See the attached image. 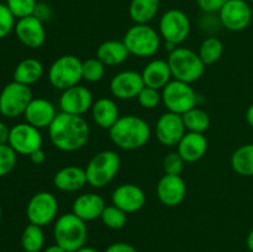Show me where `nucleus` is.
I'll list each match as a JSON object with an SVG mask.
<instances>
[{
	"label": "nucleus",
	"mask_w": 253,
	"mask_h": 252,
	"mask_svg": "<svg viewBox=\"0 0 253 252\" xmlns=\"http://www.w3.org/2000/svg\"><path fill=\"white\" fill-rule=\"evenodd\" d=\"M10 128L5 125L2 121H0V145H5L9 141Z\"/></svg>",
	"instance_id": "nucleus-45"
},
{
	"label": "nucleus",
	"mask_w": 253,
	"mask_h": 252,
	"mask_svg": "<svg viewBox=\"0 0 253 252\" xmlns=\"http://www.w3.org/2000/svg\"><path fill=\"white\" fill-rule=\"evenodd\" d=\"M105 64L98 58H89L83 61V79L89 83L100 82L105 76Z\"/></svg>",
	"instance_id": "nucleus-34"
},
{
	"label": "nucleus",
	"mask_w": 253,
	"mask_h": 252,
	"mask_svg": "<svg viewBox=\"0 0 253 252\" xmlns=\"http://www.w3.org/2000/svg\"><path fill=\"white\" fill-rule=\"evenodd\" d=\"M30 160H31V162L34 163V165H42V163L46 161V153H44V151L42 150V148H40V150L35 151L34 153H31V155L29 156Z\"/></svg>",
	"instance_id": "nucleus-44"
},
{
	"label": "nucleus",
	"mask_w": 253,
	"mask_h": 252,
	"mask_svg": "<svg viewBox=\"0 0 253 252\" xmlns=\"http://www.w3.org/2000/svg\"><path fill=\"white\" fill-rule=\"evenodd\" d=\"M227 1L229 0H197V4L204 14H219Z\"/></svg>",
	"instance_id": "nucleus-40"
},
{
	"label": "nucleus",
	"mask_w": 253,
	"mask_h": 252,
	"mask_svg": "<svg viewBox=\"0 0 253 252\" xmlns=\"http://www.w3.org/2000/svg\"><path fill=\"white\" fill-rule=\"evenodd\" d=\"M56 106L43 98L32 99L25 110L24 116L26 123L37 128H48L57 116Z\"/></svg>",
	"instance_id": "nucleus-20"
},
{
	"label": "nucleus",
	"mask_w": 253,
	"mask_h": 252,
	"mask_svg": "<svg viewBox=\"0 0 253 252\" xmlns=\"http://www.w3.org/2000/svg\"><path fill=\"white\" fill-rule=\"evenodd\" d=\"M76 252H99V251H98V250L93 249V247L83 246V247H82V249H79L78 251H76Z\"/></svg>",
	"instance_id": "nucleus-49"
},
{
	"label": "nucleus",
	"mask_w": 253,
	"mask_h": 252,
	"mask_svg": "<svg viewBox=\"0 0 253 252\" xmlns=\"http://www.w3.org/2000/svg\"><path fill=\"white\" fill-rule=\"evenodd\" d=\"M190 30L192 24L189 17L179 9L168 10L160 20V35L165 42L179 46L188 39Z\"/></svg>",
	"instance_id": "nucleus-10"
},
{
	"label": "nucleus",
	"mask_w": 253,
	"mask_h": 252,
	"mask_svg": "<svg viewBox=\"0 0 253 252\" xmlns=\"http://www.w3.org/2000/svg\"><path fill=\"white\" fill-rule=\"evenodd\" d=\"M104 252H138L132 245L127 244V242H115L111 244L110 246L106 247Z\"/></svg>",
	"instance_id": "nucleus-43"
},
{
	"label": "nucleus",
	"mask_w": 253,
	"mask_h": 252,
	"mask_svg": "<svg viewBox=\"0 0 253 252\" xmlns=\"http://www.w3.org/2000/svg\"><path fill=\"white\" fill-rule=\"evenodd\" d=\"M34 15L37 17V19L41 20L42 22H44L47 21V20L51 19L52 10L51 7H49L47 4H44V2H37V6L36 9H35Z\"/></svg>",
	"instance_id": "nucleus-42"
},
{
	"label": "nucleus",
	"mask_w": 253,
	"mask_h": 252,
	"mask_svg": "<svg viewBox=\"0 0 253 252\" xmlns=\"http://www.w3.org/2000/svg\"><path fill=\"white\" fill-rule=\"evenodd\" d=\"M14 30L17 40L29 48H40L46 41L43 22L35 15L17 20Z\"/></svg>",
	"instance_id": "nucleus-17"
},
{
	"label": "nucleus",
	"mask_w": 253,
	"mask_h": 252,
	"mask_svg": "<svg viewBox=\"0 0 253 252\" xmlns=\"http://www.w3.org/2000/svg\"><path fill=\"white\" fill-rule=\"evenodd\" d=\"M44 235L41 226L30 224L21 235V246L25 252H40L43 249Z\"/></svg>",
	"instance_id": "nucleus-31"
},
{
	"label": "nucleus",
	"mask_w": 253,
	"mask_h": 252,
	"mask_svg": "<svg viewBox=\"0 0 253 252\" xmlns=\"http://www.w3.org/2000/svg\"><path fill=\"white\" fill-rule=\"evenodd\" d=\"M100 219L103 224L109 229L120 230L127 222V212L115 205H106Z\"/></svg>",
	"instance_id": "nucleus-33"
},
{
	"label": "nucleus",
	"mask_w": 253,
	"mask_h": 252,
	"mask_svg": "<svg viewBox=\"0 0 253 252\" xmlns=\"http://www.w3.org/2000/svg\"><path fill=\"white\" fill-rule=\"evenodd\" d=\"M170 72L175 81L194 83L199 81L205 72V64L199 53L187 47H179L170 52L167 58Z\"/></svg>",
	"instance_id": "nucleus-4"
},
{
	"label": "nucleus",
	"mask_w": 253,
	"mask_h": 252,
	"mask_svg": "<svg viewBox=\"0 0 253 252\" xmlns=\"http://www.w3.org/2000/svg\"><path fill=\"white\" fill-rule=\"evenodd\" d=\"M130 56L127 47L124 41L118 40H109L99 44L96 49V58L103 62L105 66L114 67L123 64Z\"/></svg>",
	"instance_id": "nucleus-26"
},
{
	"label": "nucleus",
	"mask_w": 253,
	"mask_h": 252,
	"mask_svg": "<svg viewBox=\"0 0 253 252\" xmlns=\"http://www.w3.org/2000/svg\"><path fill=\"white\" fill-rule=\"evenodd\" d=\"M137 100L143 109L152 110V109L157 108L162 101V93H160V90H157V89L143 86V89L137 95Z\"/></svg>",
	"instance_id": "nucleus-37"
},
{
	"label": "nucleus",
	"mask_w": 253,
	"mask_h": 252,
	"mask_svg": "<svg viewBox=\"0 0 253 252\" xmlns=\"http://www.w3.org/2000/svg\"><path fill=\"white\" fill-rule=\"evenodd\" d=\"M221 26L230 31H242L252 21V9L246 0H229L219 11Z\"/></svg>",
	"instance_id": "nucleus-13"
},
{
	"label": "nucleus",
	"mask_w": 253,
	"mask_h": 252,
	"mask_svg": "<svg viewBox=\"0 0 253 252\" xmlns=\"http://www.w3.org/2000/svg\"><path fill=\"white\" fill-rule=\"evenodd\" d=\"M246 245H247V249H249L251 252H253V229L250 231V234L247 235Z\"/></svg>",
	"instance_id": "nucleus-48"
},
{
	"label": "nucleus",
	"mask_w": 253,
	"mask_h": 252,
	"mask_svg": "<svg viewBox=\"0 0 253 252\" xmlns=\"http://www.w3.org/2000/svg\"><path fill=\"white\" fill-rule=\"evenodd\" d=\"M185 161L178 152H170L163 160V170L165 174L169 175H180L183 168H184Z\"/></svg>",
	"instance_id": "nucleus-38"
},
{
	"label": "nucleus",
	"mask_w": 253,
	"mask_h": 252,
	"mask_svg": "<svg viewBox=\"0 0 253 252\" xmlns=\"http://www.w3.org/2000/svg\"><path fill=\"white\" fill-rule=\"evenodd\" d=\"M120 166V156L115 151L106 150L96 153L84 168L88 184L98 189L104 188L116 177Z\"/></svg>",
	"instance_id": "nucleus-5"
},
{
	"label": "nucleus",
	"mask_w": 253,
	"mask_h": 252,
	"mask_svg": "<svg viewBox=\"0 0 253 252\" xmlns=\"http://www.w3.org/2000/svg\"><path fill=\"white\" fill-rule=\"evenodd\" d=\"M88 184L85 169L78 166H67L57 170L53 175V185L61 192L73 193L83 189Z\"/></svg>",
	"instance_id": "nucleus-21"
},
{
	"label": "nucleus",
	"mask_w": 253,
	"mask_h": 252,
	"mask_svg": "<svg viewBox=\"0 0 253 252\" xmlns=\"http://www.w3.org/2000/svg\"><path fill=\"white\" fill-rule=\"evenodd\" d=\"M7 143L17 155L30 156L35 151L42 148L43 140L40 128L30 125L29 123H21L10 128Z\"/></svg>",
	"instance_id": "nucleus-12"
},
{
	"label": "nucleus",
	"mask_w": 253,
	"mask_h": 252,
	"mask_svg": "<svg viewBox=\"0 0 253 252\" xmlns=\"http://www.w3.org/2000/svg\"><path fill=\"white\" fill-rule=\"evenodd\" d=\"M17 153L9 143L0 145V177L9 174L16 166Z\"/></svg>",
	"instance_id": "nucleus-36"
},
{
	"label": "nucleus",
	"mask_w": 253,
	"mask_h": 252,
	"mask_svg": "<svg viewBox=\"0 0 253 252\" xmlns=\"http://www.w3.org/2000/svg\"><path fill=\"white\" fill-rule=\"evenodd\" d=\"M32 99V91L29 85L12 81L0 93V113L9 119L24 115Z\"/></svg>",
	"instance_id": "nucleus-9"
},
{
	"label": "nucleus",
	"mask_w": 253,
	"mask_h": 252,
	"mask_svg": "<svg viewBox=\"0 0 253 252\" xmlns=\"http://www.w3.org/2000/svg\"><path fill=\"white\" fill-rule=\"evenodd\" d=\"M6 6L16 19L31 16L37 6L36 0H6Z\"/></svg>",
	"instance_id": "nucleus-35"
},
{
	"label": "nucleus",
	"mask_w": 253,
	"mask_h": 252,
	"mask_svg": "<svg viewBox=\"0 0 253 252\" xmlns=\"http://www.w3.org/2000/svg\"><path fill=\"white\" fill-rule=\"evenodd\" d=\"M145 83L141 73L136 71H123L113 77L110 81V91L116 99L131 100L137 98Z\"/></svg>",
	"instance_id": "nucleus-16"
},
{
	"label": "nucleus",
	"mask_w": 253,
	"mask_h": 252,
	"mask_svg": "<svg viewBox=\"0 0 253 252\" xmlns=\"http://www.w3.org/2000/svg\"><path fill=\"white\" fill-rule=\"evenodd\" d=\"M231 167L237 174L253 177V143L240 146L232 153Z\"/></svg>",
	"instance_id": "nucleus-29"
},
{
	"label": "nucleus",
	"mask_w": 253,
	"mask_h": 252,
	"mask_svg": "<svg viewBox=\"0 0 253 252\" xmlns=\"http://www.w3.org/2000/svg\"><path fill=\"white\" fill-rule=\"evenodd\" d=\"M222 53H224V43L217 37H207L200 44L199 56L205 66H210V64H214L215 62L219 61Z\"/></svg>",
	"instance_id": "nucleus-32"
},
{
	"label": "nucleus",
	"mask_w": 253,
	"mask_h": 252,
	"mask_svg": "<svg viewBox=\"0 0 253 252\" xmlns=\"http://www.w3.org/2000/svg\"><path fill=\"white\" fill-rule=\"evenodd\" d=\"M185 128L189 132L204 133L210 126V116L205 110L199 108H193L182 115Z\"/></svg>",
	"instance_id": "nucleus-30"
},
{
	"label": "nucleus",
	"mask_w": 253,
	"mask_h": 252,
	"mask_svg": "<svg viewBox=\"0 0 253 252\" xmlns=\"http://www.w3.org/2000/svg\"><path fill=\"white\" fill-rule=\"evenodd\" d=\"M1 216H2V208H1V204H0V220H1Z\"/></svg>",
	"instance_id": "nucleus-50"
},
{
	"label": "nucleus",
	"mask_w": 253,
	"mask_h": 252,
	"mask_svg": "<svg viewBox=\"0 0 253 252\" xmlns=\"http://www.w3.org/2000/svg\"><path fill=\"white\" fill-rule=\"evenodd\" d=\"M157 197L163 205L169 208L182 204L187 195V185L180 175L165 174L157 184Z\"/></svg>",
	"instance_id": "nucleus-18"
},
{
	"label": "nucleus",
	"mask_w": 253,
	"mask_h": 252,
	"mask_svg": "<svg viewBox=\"0 0 253 252\" xmlns=\"http://www.w3.org/2000/svg\"><path fill=\"white\" fill-rule=\"evenodd\" d=\"M43 64L36 58H25L16 66L14 71V81L25 85L37 83L43 76Z\"/></svg>",
	"instance_id": "nucleus-27"
},
{
	"label": "nucleus",
	"mask_w": 253,
	"mask_h": 252,
	"mask_svg": "<svg viewBox=\"0 0 253 252\" xmlns=\"http://www.w3.org/2000/svg\"><path fill=\"white\" fill-rule=\"evenodd\" d=\"M141 76L145 86H150L157 90H162L173 78L169 64L165 59H153L148 62Z\"/></svg>",
	"instance_id": "nucleus-24"
},
{
	"label": "nucleus",
	"mask_w": 253,
	"mask_h": 252,
	"mask_svg": "<svg viewBox=\"0 0 253 252\" xmlns=\"http://www.w3.org/2000/svg\"><path fill=\"white\" fill-rule=\"evenodd\" d=\"M160 0H131L128 14L135 24H148L157 15Z\"/></svg>",
	"instance_id": "nucleus-28"
},
{
	"label": "nucleus",
	"mask_w": 253,
	"mask_h": 252,
	"mask_svg": "<svg viewBox=\"0 0 253 252\" xmlns=\"http://www.w3.org/2000/svg\"><path fill=\"white\" fill-rule=\"evenodd\" d=\"M162 103L170 113L183 115L198 104V94L189 83L170 81L162 89Z\"/></svg>",
	"instance_id": "nucleus-8"
},
{
	"label": "nucleus",
	"mask_w": 253,
	"mask_h": 252,
	"mask_svg": "<svg viewBox=\"0 0 253 252\" xmlns=\"http://www.w3.org/2000/svg\"><path fill=\"white\" fill-rule=\"evenodd\" d=\"M15 19L16 17L12 15L6 4L0 2V40L6 37L15 29Z\"/></svg>",
	"instance_id": "nucleus-39"
},
{
	"label": "nucleus",
	"mask_w": 253,
	"mask_h": 252,
	"mask_svg": "<svg viewBox=\"0 0 253 252\" xmlns=\"http://www.w3.org/2000/svg\"><path fill=\"white\" fill-rule=\"evenodd\" d=\"M53 237L56 244L67 252H76L85 246L88 227L81 217L73 212H67L61 215L54 222Z\"/></svg>",
	"instance_id": "nucleus-3"
},
{
	"label": "nucleus",
	"mask_w": 253,
	"mask_h": 252,
	"mask_svg": "<svg viewBox=\"0 0 253 252\" xmlns=\"http://www.w3.org/2000/svg\"><path fill=\"white\" fill-rule=\"evenodd\" d=\"M91 116L99 127L104 130H110L114 124L120 118L119 108L113 99L100 98L94 101L91 106Z\"/></svg>",
	"instance_id": "nucleus-25"
},
{
	"label": "nucleus",
	"mask_w": 253,
	"mask_h": 252,
	"mask_svg": "<svg viewBox=\"0 0 253 252\" xmlns=\"http://www.w3.org/2000/svg\"><path fill=\"white\" fill-rule=\"evenodd\" d=\"M93 94L86 86L74 85L62 91L59 96V109L62 113L83 116L93 106Z\"/></svg>",
	"instance_id": "nucleus-14"
},
{
	"label": "nucleus",
	"mask_w": 253,
	"mask_h": 252,
	"mask_svg": "<svg viewBox=\"0 0 253 252\" xmlns=\"http://www.w3.org/2000/svg\"><path fill=\"white\" fill-rule=\"evenodd\" d=\"M214 15L215 14H205L200 19V27L203 31L214 32L219 29V26H221L219 16H214Z\"/></svg>",
	"instance_id": "nucleus-41"
},
{
	"label": "nucleus",
	"mask_w": 253,
	"mask_h": 252,
	"mask_svg": "<svg viewBox=\"0 0 253 252\" xmlns=\"http://www.w3.org/2000/svg\"><path fill=\"white\" fill-rule=\"evenodd\" d=\"M83 79V61L74 54L58 57L48 69V81L53 88L66 90Z\"/></svg>",
	"instance_id": "nucleus-6"
},
{
	"label": "nucleus",
	"mask_w": 253,
	"mask_h": 252,
	"mask_svg": "<svg viewBox=\"0 0 253 252\" xmlns=\"http://www.w3.org/2000/svg\"><path fill=\"white\" fill-rule=\"evenodd\" d=\"M246 121L250 126L253 128V104L247 108L246 110Z\"/></svg>",
	"instance_id": "nucleus-46"
},
{
	"label": "nucleus",
	"mask_w": 253,
	"mask_h": 252,
	"mask_svg": "<svg viewBox=\"0 0 253 252\" xmlns=\"http://www.w3.org/2000/svg\"><path fill=\"white\" fill-rule=\"evenodd\" d=\"M43 252H67L66 250L62 249L61 246H58L57 244L52 245V246H48L47 249H44Z\"/></svg>",
	"instance_id": "nucleus-47"
},
{
	"label": "nucleus",
	"mask_w": 253,
	"mask_h": 252,
	"mask_svg": "<svg viewBox=\"0 0 253 252\" xmlns=\"http://www.w3.org/2000/svg\"><path fill=\"white\" fill-rule=\"evenodd\" d=\"M123 41L130 54L143 58L160 49L161 35L148 24H135L126 31Z\"/></svg>",
	"instance_id": "nucleus-7"
},
{
	"label": "nucleus",
	"mask_w": 253,
	"mask_h": 252,
	"mask_svg": "<svg viewBox=\"0 0 253 252\" xmlns=\"http://www.w3.org/2000/svg\"><path fill=\"white\" fill-rule=\"evenodd\" d=\"M177 152L187 163H194L202 160L208 151V140L204 133L187 131L177 145Z\"/></svg>",
	"instance_id": "nucleus-23"
},
{
	"label": "nucleus",
	"mask_w": 253,
	"mask_h": 252,
	"mask_svg": "<svg viewBox=\"0 0 253 252\" xmlns=\"http://www.w3.org/2000/svg\"><path fill=\"white\" fill-rule=\"evenodd\" d=\"M187 132L182 115L175 113L162 114L156 123V136L163 146L173 147L179 143Z\"/></svg>",
	"instance_id": "nucleus-15"
},
{
	"label": "nucleus",
	"mask_w": 253,
	"mask_h": 252,
	"mask_svg": "<svg viewBox=\"0 0 253 252\" xmlns=\"http://www.w3.org/2000/svg\"><path fill=\"white\" fill-rule=\"evenodd\" d=\"M58 214V200L52 193L42 192L36 193L27 203L26 215L30 224L37 226H47L51 224Z\"/></svg>",
	"instance_id": "nucleus-11"
},
{
	"label": "nucleus",
	"mask_w": 253,
	"mask_h": 252,
	"mask_svg": "<svg viewBox=\"0 0 253 252\" xmlns=\"http://www.w3.org/2000/svg\"><path fill=\"white\" fill-rule=\"evenodd\" d=\"M106 204L96 193H84L76 198L72 205V212L84 221H93L101 216Z\"/></svg>",
	"instance_id": "nucleus-22"
},
{
	"label": "nucleus",
	"mask_w": 253,
	"mask_h": 252,
	"mask_svg": "<svg viewBox=\"0 0 253 252\" xmlns=\"http://www.w3.org/2000/svg\"><path fill=\"white\" fill-rule=\"evenodd\" d=\"M249 1H251V2H253V0H249Z\"/></svg>",
	"instance_id": "nucleus-51"
},
{
	"label": "nucleus",
	"mask_w": 253,
	"mask_h": 252,
	"mask_svg": "<svg viewBox=\"0 0 253 252\" xmlns=\"http://www.w3.org/2000/svg\"><path fill=\"white\" fill-rule=\"evenodd\" d=\"M49 140L63 152H76L88 143L90 128L83 116L58 113L48 127Z\"/></svg>",
	"instance_id": "nucleus-1"
},
{
	"label": "nucleus",
	"mask_w": 253,
	"mask_h": 252,
	"mask_svg": "<svg viewBox=\"0 0 253 252\" xmlns=\"http://www.w3.org/2000/svg\"><path fill=\"white\" fill-rule=\"evenodd\" d=\"M113 205L120 208L125 212H136L145 207L146 194L143 189L132 183H125L116 188L111 195Z\"/></svg>",
	"instance_id": "nucleus-19"
},
{
	"label": "nucleus",
	"mask_w": 253,
	"mask_h": 252,
	"mask_svg": "<svg viewBox=\"0 0 253 252\" xmlns=\"http://www.w3.org/2000/svg\"><path fill=\"white\" fill-rule=\"evenodd\" d=\"M110 140L121 150L133 151L143 147L151 138V127L145 119L124 115L109 130Z\"/></svg>",
	"instance_id": "nucleus-2"
}]
</instances>
